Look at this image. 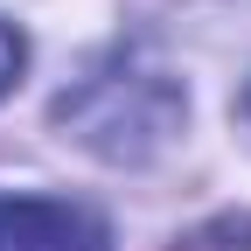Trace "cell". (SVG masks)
<instances>
[{
  "label": "cell",
  "instance_id": "1",
  "mask_svg": "<svg viewBox=\"0 0 251 251\" xmlns=\"http://www.w3.org/2000/svg\"><path fill=\"white\" fill-rule=\"evenodd\" d=\"M0 251H112V237L77 202L14 196V202H0Z\"/></svg>",
  "mask_w": 251,
  "mask_h": 251
},
{
  "label": "cell",
  "instance_id": "2",
  "mask_svg": "<svg viewBox=\"0 0 251 251\" xmlns=\"http://www.w3.org/2000/svg\"><path fill=\"white\" fill-rule=\"evenodd\" d=\"M21 63H28V42H21V28H7V21H0V98L14 91Z\"/></svg>",
  "mask_w": 251,
  "mask_h": 251
}]
</instances>
